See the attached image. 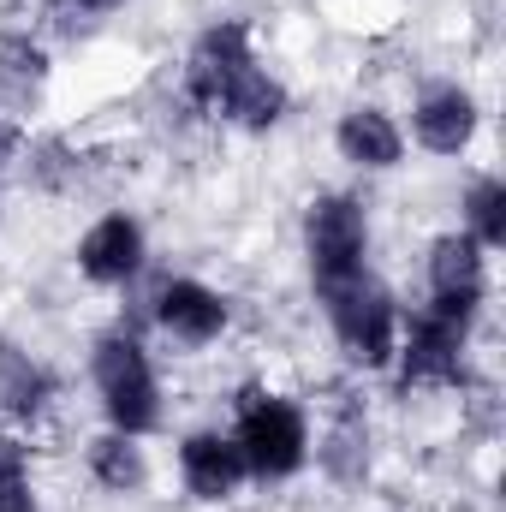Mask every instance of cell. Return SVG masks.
Wrapping results in <instances>:
<instances>
[{
  "instance_id": "cell-1",
  "label": "cell",
  "mask_w": 506,
  "mask_h": 512,
  "mask_svg": "<svg viewBox=\"0 0 506 512\" xmlns=\"http://www.w3.org/2000/svg\"><path fill=\"white\" fill-rule=\"evenodd\" d=\"M90 387L102 405V429L149 441L167 423V387L155 370V352L131 322H114L90 340Z\"/></svg>"
},
{
  "instance_id": "cell-2",
  "label": "cell",
  "mask_w": 506,
  "mask_h": 512,
  "mask_svg": "<svg viewBox=\"0 0 506 512\" xmlns=\"http://www.w3.org/2000/svg\"><path fill=\"white\" fill-rule=\"evenodd\" d=\"M316 298H322V322H328L334 352L346 358V370L387 376L393 370V352H399V322H405L399 292L381 280L376 268H364L352 280L316 286Z\"/></svg>"
},
{
  "instance_id": "cell-3",
  "label": "cell",
  "mask_w": 506,
  "mask_h": 512,
  "mask_svg": "<svg viewBox=\"0 0 506 512\" xmlns=\"http://www.w3.org/2000/svg\"><path fill=\"white\" fill-rule=\"evenodd\" d=\"M251 483H292L310 471V411L304 399L280 393V387H245L233 399V423H227Z\"/></svg>"
},
{
  "instance_id": "cell-4",
  "label": "cell",
  "mask_w": 506,
  "mask_h": 512,
  "mask_svg": "<svg viewBox=\"0 0 506 512\" xmlns=\"http://www.w3.org/2000/svg\"><path fill=\"white\" fill-rule=\"evenodd\" d=\"M471 334H477V310H453V304H405L399 322V352H393V382L405 387H459L465 382V358H471Z\"/></svg>"
},
{
  "instance_id": "cell-5",
  "label": "cell",
  "mask_w": 506,
  "mask_h": 512,
  "mask_svg": "<svg viewBox=\"0 0 506 512\" xmlns=\"http://www.w3.org/2000/svg\"><path fill=\"white\" fill-rule=\"evenodd\" d=\"M298 245H304L310 286H334V280L364 274V268H370V245H376L370 203H364L358 191H316V197L304 203Z\"/></svg>"
},
{
  "instance_id": "cell-6",
  "label": "cell",
  "mask_w": 506,
  "mask_h": 512,
  "mask_svg": "<svg viewBox=\"0 0 506 512\" xmlns=\"http://www.w3.org/2000/svg\"><path fill=\"white\" fill-rule=\"evenodd\" d=\"M149 328L179 352H209L233 328V298L197 274H167L149 292Z\"/></svg>"
},
{
  "instance_id": "cell-7",
  "label": "cell",
  "mask_w": 506,
  "mask_h": 512,
  "mask_svg": "<svg viewBox=\"0 0 506 512\" xmlns=\"http://www.w3.org/2000/svg\"><path fill=\"white\" fill-rule=\"evenodd\" d=\"M477 131H483V96H477L471 84H459V78H429V84L411 96V131H405V143H417L423 155L459 161V155H471Z\"/></svg>"
},
{
  "instance_id": "cell-8",
  "label": "cell",
  "mask_w": 506,
  "mask_h": 512,
  "mask_svg": "<svg viewBox=\"0 0 506 512\" xmlns=\"http://www.w3.org/2000/svg\"><path fill=\"white\" fill-rule=\"evenodd\" d=\"M72 268H78L90 286H102V292L137 286L143 268H149V233H143V221H137L131 209L96 215V221L78 233V245H72Z\"/></svg>"
},
{
  "instance_id": "cell-9",
  "label": "cell",
  "mask_w": 506,
  "mask_h": 512,
  "mask_svg": "<svg viewBox=\"0 0 506 512\" xmlns=\"http://www.w3.org/2000/svg\"><path fill=\"white\" fill-rule=\"evenodd\" d=\"M251 60H256V36H251L245 18H215L209 30H197V42L185 48V66H179V96H185V108L209 114L215 96L227 90V78H233L239 66H251Z\"/></svg>"
},
{
  "instance_id": "cell-10",
  "label": "cell",
  "mask_w": 506,
  "mask_h": 512,
  "mask_svg": "<svg viewBox=\"0 0 506 512\" xmlns=\"http://www.w3.org/2000/svg\"><path fill=\"white\" fill-rule=\"evenodd\" d=\"M173 465H179V489L197 507H227L251 483V471H245V459H239V447H233V435L221 423L185 429L179 447H173Z\"/></svg>"
},
{
  "instance_id": "cell-11",
  "label": "cell",
  "mask_w": 506,
  "mask_h": 512,
  "mask_svg": "<svg viewBox=\"0 0 506 512\" xmlns=\"http://www.w3.org/2000/svg\"><path fill=\"white\" fill-rule=\"evenodd\" d=\"M489 262H495V251H483L465 227L435 233L429 251H423V298L453 304V310H477V316H483L489 286H495V280H489Z\"/></svg>"
},
{
  "instance_id": "cell-12",
  "label": "cell",
  "mask_w": 506,
  "mask_h": 512,
  "mask_svg": "<svg viewBox=\"0 0 506 512\" xmlns=\"http://www.w3.org/2000/svg\"><path fill=\"white\" fill-rule=\"evenodd\" d=\"M286 114H292V90H286L280 72L262 66V54L227 78V90H221L215 108H209V120L245 131V137H268V131H280L286 126Z\"/></svg>"
},
{
  "instance_id": "cell-13",
  "label": "cell",
  "mask_w": 506,
  "mask_h": 512,
  "mask_svg": "<svg viewBox=\"0 0 506 512\" xmlns=\"http://www.w3.org/2000/svg\"><path fill=\"white\" fill-rule=\"evenodd\" d=\"M405 126L399 114H387L381 102H346L340 120H334V155L352 167V173H393L405 167Z\"/></svg>"
},
{
  "instance_id": "cell-14",
  "label": "cell",
  "mask_w": 506,
  "mask_h": 512,
  "mask_svg": "<svg viewBox=\"0 0 506 512\" xmlns=\"http://www.w3.org/2000/svg\"><path fill=\"white\" fill-rule=\"evenodd\" d=\"M370 459H376V429H370V417L358 405L334 411V423L322 435H310V465L340 489H358L370 477Z\"/></svg>"
},
{
  "instance_id": "cell-15",
  "label": "cell",
  "mask_w": 506,
  "mask_h": 512,
  "mask_svg": "<svg viewBox=\"0 0 506 512\" xmlns=\"http://www.w3.org/2000/svg\"><path fill=\"white\" fill-rule=\"evenodd\" d=\"M84 477L102 489V495H114V501H131V495H143L149 489V447L137 441V435H120V429H102V435H90L84 441Z\"/></svg>"
},
{
  "instance_id": "cell-16",
  "label": "cell",
  "mask_w": 506,
  "mask_h": 512,
  "mask_svg": "<svg viewBox=\"0 0 506 512\" xmlns=\"http://www.w3.org/2000/svg\"><path fill=\"white\" fill-rule=\"evenodd\" d=\"M48 54L30 36H0V114L24 120L36 108V96L48 90Z\"/></svg>"
},
{
  "instance_id": "cell-17",
  "label": "cell",
  "mask_w": 506,
  "mask_h": 512,
  "mask_svg": "<svg viewBox=\"0 0 506 512\" xmlns=\"http://www.w3.org/2000/svg\"><path fill=\"white\" fill-rule=\"evenodd\" d=\"M48 405H54V376L30 352L0 346V417L6 423H36Z\"/></svg>"
},
{
  "instance_id": "cell-18",
  "label": "cell",
  "mask_w": 506,
  "mask_h": 512,
  "mask_svg": "<svg viewBox=\"0 0 506 512\" xmlns=\"http://www.w3.org/2000/svg\"><path fill=\"white\" fill-rule=\"evenodd\" d=\"M459 227L483 245V251H501L506 245V179L501 173H477L459 197Z\"/></svg>"
},
{
  "instance_id": "cell-19",
  "label": "cell",
  "mask_w": 506,
  "mask_h": 512,
  "mask_svg": "<svg viewBox=\"0 0 506 512\" xmlns=\"http://www.w3.org/2000/svg\"><path fill=\"white\" fill-rule=\"evenodd\" d=\"M0 512H42L30 441L24 435H6V429H0Z\"/></svg>"
},
{
  "instance_id": "cell-20",
  "label": "cell",
  "mask_w": 506,
  "mask_h": 512,
  "mask_svg": "<svg viewBox=\"0 0 506 512\" xmlns=\"http://www.w3.org/2000/svg\"><path fill=\"white\" fill-rule=\"evenodd\" d=\"M18 155H24V120L0 114V167H12Z\"/></svg>"
},
{
  "instance_id": "cell-21",
  "label": "cell",
  "mask_w": 506,
  "mask_h": 512,
  "mask_svg": "<svg viewBox=\"0 0 506 512\" xmlns=\"http://www.w3.org/2000/svg\"><path fill=\"white\" fill-rule=\"evenodd\" d=\"M72 12H84V18H114V12H126L131 0H66Z\"/></svg>"
},
{
  "instance_id": "cell-22",
  "label": "cell",
  "mask_w": 506,
  "mask_h": 512,
  "mask_svg": "<svg viewBox=\"0 0 506 512\" xmlns=\"http://www.w3.org/2000/svg\"><path fill=\"white\" fill-rule=\"evenodd\" d=\"M0 221H6V197H0Z\"/></svg>"
}]
</instances>
